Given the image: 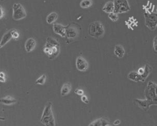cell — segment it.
Returning a JSON list of instances; mask_svg holds the SVG:
<instances>
[{
    "label": "cell",
    "instance_id": "6da1fadb",
    "mask_svg": "<svg viewBox=\"0 0 157 126\" xmlns=\"http://www.w3.org/2000/svg\"><path fill=\"white\" fill-rule=\"evenodd\" d=\"M46 44L44 48V52L47 55L50 60H54L60 54V44L52 37H48Z\"/></svg>",
    "mask_w": 157,
    "mask_h": 126
},
{
    "label": "cell",
    "instance_id": "7a4b0ae2",
    "mask_svg": "<svg viewBox=\"0 0 157 126\" xmlns=\"http://www.w3.org/2000/svg\"><path fill=\"white\" fill-rule=\"evenodd\" d=\"M40 122L46 126H55V122L52 111V103L48 102L46 103L40 119Z\"/></svg>",
    "mask_w": 157,
    "mask_h": 126
},
{
    "label": "cell",
    "instance_id": "3957f363",
    "mask_svg": "<svg viewBox=\"0 0 157 126\" xmlns=\"http://www.w3.org/2000/svg\"><path fill=\"white\" fill-rule=\"evenodd\" d=\"M89 35L96 39L103 38L105 33L103 25L100 21H96L90 23L88 27Z\"/></svg>",
    "mask_w": 157,
    "mask_h": 126
},
{
    "label": "cell",
    "instance_id": "277c9868",
    "mask_svg": "<svg viewBox=\"0 0 157 126\" xmlns=\"http://www.w3.org/2000/svg\"><path fill=\"white\" fill-rule=\"evenodd\" d=\"M145 95L149 106L152 104L157 105V85L149 81L146 88Z\"/></svg>",
    "mask_w": 157,
    "mask_h": 126
},
{
    "label": "cell",
    "instance_id": "5b68a950",
    "mask_svg": "<svg viewBox=\"0 0 157 126\" xmlns=\"http://www.w3.org/2000/svg\"><path fill=\"white\" fill-rule=\"evenodd\" d=\"M81 28L77 24L70 23L66 26V38L67 41H72L77 39L79 36Z\"/></svg>",
    "mask_w": 157,
    "mask_h": 126
},
{
    "label": "cell",
    "instance_id": "8992f818",
    "mask_svg": "<svg viewBox=\"0 0 157 126\" xmlns=\"http://www.w3.org/2000/svg\"><path fill=\"white\" fill-rule=\"evenodd\" d=\"M115 10L114 12L117 14H121L130 11L131 7L128 0H114Z\"/></svg>",
    "mask_w": 157,
    "mask_h": 126
},
{
    "label": "cell",
    "instance_id": "52a82bcc",
    "mask_svg": "<svg viewBox=\"0 0 157 126\" xmlns=\"http://www.w3.org/2000/svg\"><path fill=\"white\" fill-rule=\"evenodd\" d=\"M26 17V12L23 6L20 3H15L13 6V18L15 21H19Z\"/></svg>",
    "mask_w": 157,
    "mask_h": 126
},
{
    "label": "cell",
    "instance_id": "ba28073f",
    "mask_svg": "<svg viewBox=\"0 0 157 126\" xmlns=\"http://www.w3.org/2000/svg\"><path fill=\"white\" fill-rule=\"evenodd\" d=\"M145 25L152 31H154L157 27V13H145Z\"/></svg>",
    "mask_w": 157,
    "mask_h": 126
},
{
    "label": "cell",
    "instance_id": "9c48e42d",
    "mask_svg": "<svg viewBox=\"0 0 157 126\" xmlns=\"http://www.w3.org/2000/svg\"><path fill=\"white\" fill-rule=\"evenodd\" d=\"M89 63L82 57H78L76 59V68L80 72H85L88 69Z\"/></svg>",
    "mask_w": 157,
    "mask_h": 126
},
{
    "label": "cell",
    "instance_id": "30bf717a",
    "mask_svg": "<svg viewBox=\"0 0 157 126\" xmlns=\"http://www.w3.org/2000/svg\"><path fill=\"white\" fill-rule=\"evenodd\" d=\"M53 30L55 33L59 35L62 37L66 36V26H64L59 23L53 25Z\"/></svg>",
    "mask_w": 157,
    "mask_h": 126
},
{
    "label": "cell",
    "instance_id": "8fae6325",
    "mask_svg": "<svg viewBox=\"0 0 157 126\" xmlns=\"http://www.w3.org/2000/svg\"><path fill=\"white\" fill-rule=\"evenodd\" d=\"M37 45V41L33 38H28L25 44V48L26 51V52L30 53L32 52V51L34 50V49L36 47Z\"/></svg>",
    "mask_w": 157,
    "mask_h": 126
},
{
    "label": "cell",
    "instance_id": "7c38bea8",
    "mask_svg": "<svg viewBox=\"0 0 157 126\" xmlns=\"http://www.w3.org/2000/svg\"><path fill=\"white\" fill-rule=\"evenodd\" d=\"M14 29H11L5 33L1 40V42H0V47L3 48L4 46H5L6 43H8L9 41H10L11 38H13V32Z\"/></svg>",
    "mask_w": 157,
    "mask_h": 126
},
{
    "label": "cell",
    "instance_id": "4fadbf2b",
    "mask_svg": "<svg viewBox=\"0 0 157 126\" xmlns=\"http://www.w3.org/2000/svg\"><path fill=\"white\" fill-rule=\"evenodd\" d=\"M109 120L106 117H102L98 118L93 122H91L89 124V125H94V126H106V125H111Z\"/></svg>",
    "mask_w": 157,
    "mask_h": 126
},
{
    "label": "cell",
    "instance_id": "5bb4252c",
    "mask_svg": "<svg viewBox=\"0 0 157 126\" xmlns=\"http://www.w3.org/2000/svg\"><path fill=\"white\" fill-rule=\"evenodd\" d=\"M128 78L130 80L134 81H143L144 82L145 81L141 75L136 71H132L129 73L128 75Z\"/></svg>",
    "mask_w": 157,
    "mask_h": 126
},
{
    "label": "cell",
    "instance_id": "9a60e30c",
    "mask_svg": "<svg viewBox=\"0 0 157 126\" xmlns=\"http://www.w3.org/2000/svg\"><path fill=\"white\" fill-rule=\"evenodd\" d=\"M17 102V100L15 99V98H13L11 96H6L5 97H3L2 99H1V103H3L4 105H6V106H11L15 104Z\"/></svg>",
    "mask_w": 157,
    "mask_h": 126
},
{
    "label": "cell",
    "instance_id": "2e32d148",
    "mask_svg": "<svg viewBox=\"0 0 157 126\" xmlns=\"http://www.w3.org/2000/svg\"><path fill=\"white\" fill-rule=\"evenodd\" d=\"M115 55L119 58H123L125 54V50L124 47L121 45H116L115 47V50H114Z\"/></svg>",
    "mask_w": 157,
    "mask_h": 126
},
{
    "label": "cell",
    "instance_id": "e0dca14e",
    "mask_svg": "<svg viewBox=\"0 0 157 126\" xmlns=\"http://www.w3.org/2000/svg\"><path fill=\"white\" fill-rule=\"evenodd\" d=\"M72 89V85L70 82H66L64 84L61 88V95L62 96H66V95L69 94Z\"/></svg>",
    "mask_w": 157,
    "mask_h": 126
},
{
    "label": "cell",
    "instance_id": "ac0fdd59",
    "mask_svg": "<svg viewBox=\"0 0 157 126\" xmlns=\"http://www.w3.org/2000/svg\"><path fill=\"white\" fill-rule=\"evenodd\" d=\"M103 11L106 13H111L114 12L115 10V5H114L113 2H107L103 8Z\"/></svg>",
    "mask_w": 157,
    "mask_h": 126
},
{
    "label": "cell",
    "instance_id": "d6986e66",
    "mask_svg": "<svg viewBox=\"0 0 157 126\" xmlns=\"http://www.w3.org/2000/svg\"><path fill=\"white\" fill-rule=\"evenodd\" d=\"M58 18V14L55 12H52L47 17L46 21L48 24H52L57 21Z\"/></svg>",
    "mask_w": 157,
    "mask_h": 126
},
{
    "label": "cell",
    "instance_id": "ffe728a7",
    "mask_svg": "<svg viewBox=\"0 0 157 126\" xmlns=\"http://www.w3.org/2000/svg\"><path fill=\"white\" fill-rule=\"evenodd\" d=\"M152 70V66L148 64H146L145 66V68H144V72H143V73L141 74V76H142L143 78L145 80L146 78L149 75V73H150Z\"/></svg>",
    "mask_w": 157,
    "mask_h": 126
},
{
    "label": "cell",
    "instance_id": "44dd1931",
    "mask_svg": "<svg viewBox=\"0 0 157 126\" xmlns=\"http://www.w3.org/2000/svg\"><path fill=\"white\" fill-rule=\"evenodd\" d=\"M92 5V0H82L80 3V6L82 8H88Z\"/></svg>",
    "mask_w": 157,
    "mask_h": 126
},
{
    "label": "cell",
    "instance_id": "7402d4cb",
    "mask_svg": "<svg viewBox=\"0 0 157 126\" xmlns=\"http://www.w3.org/2000/svg\"><path fill=\"white\" fill-rule=\"evenodd\" d=\"M46 79H47V77L44 74V75H42L37 80L35 81V84H38V85H44L45 81H46Z\"/></svg>",
    "mask_w": 157,
    "mask_h": 126
},
{
    "label": "cell",
    "instance_id": "603a6c76",
    "mask_svg": "<svg viewBox=\"0 0 157 126\" xmlns=\"http://www.w3.org/2000/svg\"><path fill=\"white\" fill-rule=\"evenodd\" d=\"M109 18L112 21H117L119 19V17H118V14L115 12H112L111 13H109V15H108Z\"/></svg>",
    "mask_w": 157,
    "mask_h": 126
},
{
    "label": "cell",
    "instance_id": "cb8c5ba5",
    "mask_svg": "<svg viewBox=\"0 0 157 126\" xmlns=\"http://www.w3.org/2000/svg\"><path fill=\"white\" fill-rule=\"evenodd\" d=\"M19 33L17 32V29H14V31L13 32V39L14 40H18L19 38Z\"/></svg>",
    "mask_w": 157,
    "mask_h": 126
},
{
    "label": "cell",
    "instance_id": "d4e9b609",
    "mask_svg": "<svg viewBox=\"0 0 157 126\" xmlns=\"http://www.w3.org/2000/svg\"><path fill=\"white\" fill-rule=\"evenodd\" d=\"M153 46L154 50L157 52V36H155L153 39Z\"/></svg>",
    "mask_w": 157,
    "mask_h": 126
},
{
    "label": "cell",
    "instance_id": "484cf974",
    "mask_svg": "<svg viewBox=\"0 0 157 126\" xmlns=\"http://www.w3.org/2000/svg\"><path fill=\"white\" fill-rule=\"evenodd\" d=\"M75 93L77 95H79V96H82V95H83L84 94V91L82 90V89H81V88H76V89L75 90Z\"/></svg>",
    "mask_w": 157,
    "mask_h": 126
},
{
    "label": "cell",
    "instance_id": "4316f807",
    "mask_svg": "<svg viewBox=\"0 0 157 126\" xmlns=\"http://www.w3.org/2000/svg\"><path fill=\"white\" fill-rule=\"evenodd\" d=\"M81 100L85 103H89V99L87 97V95H83L81 96Z\"/></svg>",
    "mask_w": 157,
    "mask_h": 126
},
{
    "label": "cell",
    "instance_id": "83f0119b",
    "mask_svg": "<svg viewBox=\"0 0 157 126\" xmlns=\"http://www.w3.org/2000/svg\"><path fill=\"white\" fill-rule=\"evenodd\" d=\"M0 78H0V80H1V81H2V82H5V81H6L5 75L3 72L0 73Z\"/></svg>",
    "mask_w": 157,
    "mask_h": 126
},
{
    "label": "cell",
    "instance_id": "f1b7e54d",
    "mask_svg": "<svg viewBox=\"0 0 157 126\" xmlns=\"http://www.w3.org/2000/svg\"><path fill=\"white\" fill-rule=\"evenodd\" d=\"M0 10H1V12H0V18H1V19H2L5 16V11L2 7H1V8H0Z\"/></svg>",
    "mask_w": 157,
    "mask_h": 126
},
{
    "label": "cell",
    "instance_id": "f546056e",
    "mask_svg": "<svg viewBox=\"0 0 157 126\" xmlns=\"http://www.w3.org/2000/svg\"><path fill=\"white\" fill-rule=\"evenodd\" d=\"M143 72H144V69H143V68H140V69H138V72L140 74V75H141V74L143 73Z\"/></svg>",
    "mask_w": 157,
    "mask_h": 126
},
{
    "label": "cell",
    "instance_id": "4dcf8cb0",
    "mask_svg": "<svg viewBox=\"0 0 157 126\" xmlns=\"http://www.w3.org/2000/svg\"><path fill=\"white\" fill-rule=\"evenodd\" d=\"M120 123H121L120 120H116L115 122H114L113 124H114V125H119Z\"/></svg>",
    "mask_w": 157,
    "mask_h": 126
}]
</instances>
